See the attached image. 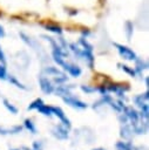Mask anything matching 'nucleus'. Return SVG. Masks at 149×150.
Returning <instances> with one entry per match:
<instances>
[{
	"instance_id": "obj_33",
	"label": "nucleus",
	"mask_w": 149,
	"mask_h": 150,
	"mask_svg": "<svg viewBox=\"0 0 149 150\" xmlns=\"http://www.w3.org/2000/svg\"><path fill=\"white\" fill-rule=\"evenodd\" d=\"M93 150H106V149H102V148H96V149H93Z\"/></svg>"
},
{
	"instance_id": "obj_28",
	"label": "nucleus",
	"mask_w": 149,
	"mask_h": 150,
	"mask_svg": "<svg viewBox=\"0 0 149 150\" xmlns=\"http://www.w3.org/2000/svg\"><path fill=\"white\" fill-rule=\"evenodd\" d=\"M7 79V71L5 64L0 63V80H6Z\"/></svg>"
},
{
	"instance_id": "obj_8",
	"label": "nucleus",
	"mask_w": 149,
	"mask_h": 150,
	"mask_svg": "<svg viewBox=\"0 0 149 150\" xmlns=\"http://www.w3.org/2000/svg\"><path fill=\"white\" fill-rule=\"evenodd\" d=\"M62 69L66 70L70 76L73 77H79L81 74H82V69L77 66V64H74V63H69V62H65V64L62 66Z\"/></svg>"
},
{
	"instance_id": "obj_31",
	"label": "nucleus",
	"mask_w": 149,
	"mask_h": 150,
	"mask_svg": "<svg viewBox=\"0 0 149 150\" xmlns=\"http://www.w3.org/2000/svg\"><path fill=\"white\" fill-rule=\"evenodd\" d=\"M133 150H148V149L144 145H137V146H134L133 145Z\"/></svg>"
},
{
	"instance_id": "obj_13",
	"label": "nucleus",
	"mask_w": 149,
	"mask_h": 150,
	"mask_svg": "<svg viewBox=\"0 0 149 150\" xmlns=\"http://www.w3.org/2000/svg\"><path fill=\"white\" fill-rule=\"evenodd\" d=\"M135 61V71H136V74H142L144 70H147L148 69V62L145 61V60H143V59H135L134 60Z\"/></svg>"
},
{
	"instance_id": "obj_4",
	"label": "nucleus",
	"mask_w": 149,
	"mask_h": 150,
	"mask_svg": "<svg viewBox=\"0 0 149 150\" xmlns=\"http://www.w3.org/2000/svg\"><path fill=\"white\" fill-rule=\"evenodd\" d=\"M62 100H63V102H65L66 104H68L69 107H73V108H75V109H86V108L88 107V104H87L86 102L81 101L80 98H76V97L73 96L72 94L68 95V96L62 97Z\"/></svg>"
},
{
	"instance_id": "obj_9",
	"label": "nucleus",
	"mask_w": 149,
	"mask_h": 150,
	"mask_svg": "<svg viewBox=\"0 0 149 150\" xmlns=\"http://www.w3.org/2000/svg\"><path fill=\"white\" fill-rule=\"evenodd\" d=\"M53 115H55V116L60 120V122H61L63 125H66L68 129H70L72 123H70L69 118L66 116V114H65V111L62 110V108H60V107H53Z\"/></svg>"
},
{
	"instance_id": "obj_19",
	"label": "nucleus",
	"mask_w": 149,
	"mask_h": 150,
	"mask_svg": "<svg viewBox=\"0 0 149 150\" xmlns=\"http://www.w3.org/2000/svg\"><path fill=\"white\" fill-rule=\"evenodd\" d=\"M23 127L32 134H36V127H35V123L31 120V118H26L23 121Z\"/></svg>"
},
{
	"instance_id": "obj_1",
	"label": "nucleus",
	"mask_w": 149,
	"mask_h": 150,
	"mask_svg": "<svg viewBox=\"0 0 149 150\" xmlns=\"http://www.w3.org/2000/svg\"><path fill=\"white\" fill-rule=\"evenodd\" d=\"M77 43L82 47V49L84 52V61L87 62V64L89 66V68H93L94 67V61H95V57L93 55V46L83 36L80 38V40L77 41Z\"/></svg>"
},
{
	"instance_id": "obj_3",
	"label": "nucleus",
	"mask_w": 149,
	"mask_h": 150,
	"mask_svg": "<svg viewBox=\"0 0 149 150\" xmlns=\"http://www.w3.org/2000/svg\"><path fill=\"white\" fill-rule=\"evenodd\" d=\"M106 88L109 91L114 93L118 97H124V94L130 89L129 84H123V83H106Z\"/></svg>"
},
{
	"instance_id": "obj_18",
	"label": "nucleus",
	"mask_w": 149,
	"mask_h": 150,
	"mask_svg": "<svg viewBox=\"0 0 149 150\" xmlns=\"http://www.w3.org/2000/svg\"><path fill=\"white\" fill-rule=\"evenodd\" d=\"M43 73H46L48 76H56V75H60L62 71L61 70H59L56 67H53V66H48V67H45L43 68V70H42Z\"/></svg>"
},
{
	"instance_id": "obj_5",
	"label": "nucleus",
	"mask_w": 149,
	"mask_h": 150,
	"mask_svg": "<svg viewBox=\"0 0 149 150\" xmlns=\"http://www.w3.org/2000/svg\"><path fill=\"white\" fill-rule=\"evenodd\" d=\"M39 84H40L41 90H42L45 94L50 95V94H53V93H54L55 86H54V84H53V82H52L48 77H46L45 75H41V76L39 77Z\"/></svg>"
},
{
	"instance_id": "obj_10",
	"label": "nucleus",
	"mask_w": 149,
	"mask_h": 150,
	"mask_svg": "<svg viewBox=\"0 0 149 150\" xmlns=\"http://www.w3.org/2000/svg\"><path fill=\"white\" fill-rule=\"evenodd\" d=\"M131 128H133V131L137 135H142V134H147L148 131V122L144 121V120H141L134 124H131Z\"/></svg>"
},
{
	"instance_id": "obj_2",
	"label": "nucleus",
	"mask_w": 149,
	"mask_h": 150,
	"mask_svg": "<svg viewBox=\"0 0 149 150\" xmlns=\"http://www.w3.org/2000/svg\"><path fill=\"white\" fill-rule=\"evenodd\" d=\"M113 45H114V47H116V49H117V52H118V54H120V56L122 59H124L127 61H134L137 57L136 54H135V52L133 49H130L129 47L123 46V45L117 43V42H114Z\"/></svg>"
},
{
	"instance_id": "obj_23",
	"label": "nucleus",
	"mask_w": 149,
	"mask_h": 150,
	"mask_svg": "<svg viewBox=\"0 0 149 150\" xmlns=\"http://www.w3.org/2000/svg\"><path fill=\"white\" fill-rule=\"evenodd\" d=\"M124 73H127L128 75H130V76H136V71H135V69H133L131 67H129V66H127V64H123V63H118L117 64Z\"/></svg>"
},
{
	"instance_id": "obj_17",
	"label": "nucleus",
	"mask_w": 149,
	"mask_h": 150,
	"mask_svg": "<svg viewBox=\"0 0 149 150\" xmlns=\"http://www.w3.org/2000/svg\"><path fill=\"white\" fill-rule=\"evenodd\" d=\"M116 150H133V144L129 141H118L115 144Z\"/></svg>"
},
{
	"instance_id": "obj_30",
	"label": "nucleus",
	"mask_w": 149,
	"mask_h": 150,
	"mask_svg": "<svg viewBox=\"0 0 149 150\" xmlns=\"http://www.w3.org/2000/svg\"><path fill=\"white\" fill-rule=\"evenodd\" d=\"M118 120H120V122H121L122 124H126V123H128V118L126 117V115H124V114H121V115L118 116Z\"/></svg>"
},
{
	"instance_id": "obj_20",
	"label": "nucleus",
	"mask_w": 149,
	"mask_h": 150,
	"mask_svg": "<svg viewBox=\"0 0 149 150\" xmlns=\"http://www.w3.org/2000/svg\"><path fill=\"white\" fill-rule=\"evenodd\" d=\"M43 27H45L48 32H52V33H55V34H59V35H61V34H62V28H61L60 26H57V25L47 23V25H45Z\"/></svg>"
},
{
	"instance_id": "obj_27",
	"label": "nucleus",
	"mask_w": 149,
	"mask_h": 150,
	"mask_svg": "<svg viewBox=\"0 0 149 150\" xmlns=\"http://www.w3.org/2000/svg\"><path fill=\"white\" fill-rule=\"evenodd\" d=\"M126 27H127V29H126L127 38H128V40H130L131 34H133V23H131L130 21H127V22H126Z\"/></svg>"
},
{
	"instance_id": "obj_12",
	"label": "nucleus",
	"mask_w": 149,
	"mask_h": 150,
	"mask_svg": "<svg viewBox=\"0 0 149 150\" xmlns=\"http://www.w3.org/2000/svg\"><path fill=\"white\" fill-rule=\"evenodd\" d=\"M22 127L21 125H13L11 128H6V127H1L0 125V135H15L21 132Z\"/></svg>"
},
{
	"instance_id": "obj_11",
	"label": "nucleus",
	"mask_w": 149,
	"mask_h": 150,
	"mask_svg": "<svg viewBox=\"0 0 149 150\" xmlns=\"http://www.w3.org/2000/svg\"><path fill=\"white\" fill-rule=\"evenodd\" d=\"M133 134H134V131H133L131 124H128V123L122 124V127L120 129V136L123 138V141H129L130 142V139L133 137Z\"/></svg>"
},
{
	"instance_id": "obj_22",
	"label": "nucleus",
	"mask_w": 149,
	"mask_h": 150,
	"mask_svg": "<svg viewBox=\"0 0 149 150\" xmlns=\"http://www.w3.org/2000/svg\"><path fill=\"white\" fill-rule=\"evenodd\" d=\"M42 103H43V100L40 98V97H38V98H35L34 101H32V102L29 103V105L27 107V109H28V110H36Z\"/></svg>"
},
{
	"instance_id": "obj_21",
	"label": "nucleus",
	"mask_w": 149,
	"mask_h": 150,
	"mask_svg": "<svg viewBox=\"0 0 149 150\" xmlns=\"http://www.w3.org/2000/svg\"><path fill=\"white\" fill-rule=\"evenodd\" d=\"M2 103H4L5 108H6V109H7V110H8L11 114H13V115L18 114V108H16L14 104H12V103H11L8 100H6V98H5V100L2 101Z\"/></svg>"
},
{
	"instance_id": "obj_32",
	"label": "nucleus",
	"mask_w": 149,
	"mask_h": 150,
	"mask_svg": "<svg viewBox=\"0 0 149 150\" xmlns=\"http://www.w3.org/2000/svg\"><path fill=\"white\" fill-rule=\"evenodd\" d=\"M4 36H5V29H4V27L0 25V39L4 38Z\"/></svg>"
},
{
	"instance_id": "obj_29",
	"label": "nucleus",
	"mask_w": 149,
	"mask_h": 150,
	"mask_svg": "<svg viewBox=\"0 0 149 150\" xmlns=\"http://www.w3.org/2000/svg\"><path fill=\"white\" fill-rule=\"evenodd\" d=\"M0 63H2V64L6 63V56H5V53L1 48V46H0Z\"/></svg>"
},
{
	"instance_id": "obj_34",
	"label": "nucleus",
	"mask_w": 149,
	"mask_h": 150,
	"mask_svg": "<svg viewBox=\"0 0 149 150\" xmlns=\"http://www.w3.org/2000/svg\"><path fill=\"white\" fill-rule=\"evenodd\" d=\"M9 150H21V149H14V148H12V149H9Z\"/></svg>"
},
{
	"instance_id": "obj_7",
	"label": "nucleus",
	"mask_w": 149,
	"mask_h": 150,
	"mask_svg": "<svg viewBox=\"0 0 149 150\" xmlns=\"http://www.w3.org/2000/svg\"><path fill=\"white\" fill-rule=\"evenodd\" d=\"M122 112L126 115V117L128 118V121L131 122V124H134V123H136V122L140 121V114H138V111L135 108H133L131 105H124L123 109H122Z\"/></svg>"
},
{
	"instance_id": "obj_15",
	"label": "nucleus",
	"mask_w": 149,
	"mask_h": 150,
	"mask_svg": "<svg viewBox=\"0 0 149 150\" xmlns=\"http://www.w3.org/2000/svg\"><path fill=\"white\" fill-rule=\"evenodd\" d=\"M148 98H149V91L147 90V91H145V93H143V94L136 95L133 100H134V103H135L138 108H141L143 104H145V103L148 102Z\"/></svg>"
},
{
	"instance_id": "obj_24",
	"label": "nucleus",
	"mask_w": 149,
	"mask_h": 150,
	"mask_svg": "<svg viewBox=\"0 0 149 150\" xmlns=\"http://www.w3.org/2000/svg\"><path fill=\"white\" fill-rule=\"evenodd\" d=\"M7 79H8V81H9L12 84H14L15 87H18V88H20V89H26V87H25L21 82H19L15 76H13V75H7Z\"/></svg>"
},
{
	"instance_id": "obj_16",
	"label": "nucleus",
	"mask_w": 149,
	"mask_h": 150,
	"mask_svg": "<svg viewBox=\"0 0 149 150\" xmlns=\"http://www.w3.org/2000/svg\"><path fill=\"white\" fill-rule=\"evenodd\" d=\"M36 110H38L40 114H42L43 116L50 117V116L53 115V107H52V105H48V104H45V103H42Z\"/></svg>"
},
{
	"instance_id": "obj_25",
	"label": "nucleus",
	"mask_w": 149,
	"mask_h": 150,
	"mask_svg": "<svg viewBox=\"0 0 149 150\" xmlns=\"http://www.w3.org/2000/svg\"><path fill=\"white\" fill-rule=\"evenodd\" d=\"M67 80H68V77H67V75L63 74V73H61L60 75H56V76L53 77V81H54L55 83H57V84H62V83H65Z\"/></svg>"
},
{
	"instance_id": "obj_26",
	"label": "nucleus",
	"mask_w": 149,
	"mask_h": 150,
	"mask_svg": "<svg viewBox=\"0 0 149 150\" xmlns=\"http://www.w3.org/2000/svg\"><path fill=\"white\" fill-rule=\"evenodd\" d=\"M81 90L86 94H92V93H95L96 91V88L95 87H92V86H86V84H82L81 86Z\"/></svg>"
},
{
	"instance_id": "obj_14",
	"label": "nucleus",
	"mask_w": 149,
	"mask_h": 150,
	"mask_svg": "<svg viewBox=\"0 0 149 150\" xmlns=\"http://www.w3.org/2000/svg\"><path fill=\"white\" fill-rule=\"evenodd\" d=\"M72 88H74V84H72V86H59L57 88L54 89V93L60 97H65V96H68V95L72 94L70 93Z\"/></svg>"
},
{
	"instance_id": "obj_6",
	"label": "nucleus",
	"mask_w": 149,
	"mask_h": 150,
	"mask_svg": "<svg viewBox=\"0 0 149 150\" xmlns=\"http://www.w3.org/2000/svg\"><path fill=\"white\" fill-rule=\"evenodd\" d=\"M68 128L62 123L56 124L52 128V135L57 139H67L68 138Z\"/></svg>"
}]
</instances>
